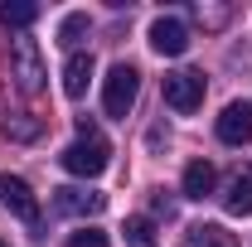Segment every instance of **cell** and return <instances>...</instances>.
<instances>
[{
    "mask_svg": "<svg viewBox=\"0 0 252 247\" xmlns=\"http://www.w3.org/2000/svg\"><path fill=\"white\" fill-rule=\"evenodd\" d=\"M214 185H219V175H214L209 160H189L185 165V199H209Z\"/></svg>",
    "mask_w": 252,
    "mask_h": 247,
    "instance_id": "cell-11",
    "label": "cell"
},
{
    "mask_svg": "<svg viewBox=\"0 0 252 247\" xmlns=\"http://www.w3.org/2000/svg\"><path fill=\"white\" fill-rule=\"evenodd\" d=\"M5 131H10L15 141H30L34 131H39V122H10V126H5Z\"/></svg>",
    "mask_w": 252,
    "mask_h": 247,
    "instance_id": "cell-17",
    "label": "cell"
},
{
    "mask_svg": "<svg viewBox=\"0 0 252 247\" xmlns=\"http://www.w3.org/2000/svg\"><path fill=\"white\" fill-rule=\"evenodd\" d=\"M88 83H93V54H68V63H63V93L68 97H83L88 93Z\"/></svg>",
    "mask_w": 252,
    "mask_h": 247,
    "instance_id": "cell-10",
    "label": "cell"
},
{
    "mask_svg": "<svg viewBox=\"0 0 252 247\" xmlns=\"http://www.w3.org/2000/svg\"><path fill=\"white\" fill-rule=\"evenodd\" d=\"M185 247H238V238H233L223 223H194L189 238H185Z\"/></svg>",
    "mask_w": 252,
    "mask_h": 247,
    "instance_id": "cell-12",
    "label": "cell"
},
{
    "mask_svg": "<svg viewBox=\"0 0 252 247\" xmlns=\"http://www.w3.org/2000/svg\"><path fill=\"white\" fill-rule=\"evenodd\" d=\"M223 209L228 214H252V165H243V170H233L228 175V189H223Z\"/></svg>",
    "mask_w": 252,
    "mask_h": 247,
    "instance_id": "cell-8",
    "label": "cell"
},
{
    "mask_svg": "<svg viewBox=\"0 0 252 247\" xmlns=\"http://www.w3.org/2000/svg\"><path fill=\"white\" fill-rule=\"evenodd\" d=\"M0 204H5L15 218H25V223L39 218V199H34V189L25 185L20 175H0Z\"/></svg>",
    "mask_w": 252,
    "mask_h": 247,
    "instance_id": "cell-6",
    "label": "cell"
},
{
    "mask_svg": "<svg viewBox=\"0 0 252 247\" xmlns=\"http://www.w3.org/2000/svg\"><path fill=\"white\" fill-rule=\"evenodd\" d=\"M151 49H156L160 59H180V54L189 49V25H185V20H175V15L151 20Z\"/></svg>",
    "mask_w": 252,
    "mask_h": 247,
    "instance_id": "cell-5",
    "label": "cell"
},
{
    "mask_svg": "<svg viewBox=\"0 0 252 247\" xmlns=\"http://www.w3.org/2000/svg\"><path fill=\"white\" fill-rule=\"evenodd\" d=\"M10 78L20 83V93L34 97L44 88V63H39V49L34 39H15V54H10Z\"/></svg>",
    "mask_w": 252,
    "mask_h": 247,
    "instance_id": "cell-4",
    "label": "cell"
},
{
    "mask_svg": "<svg viewBox=\"0 0 252 247\" xmlns=\"http://www.w3.org/2000/svg\"><path fill=\"white\" fill-rule=\"evenodd\" d=\"M0 247H5V243H0Z\"/></svg>",
    "mask_w": 252,
    "mask_h": 247,
    "instance_id": "cell-18",
    "label": "cell"
},
{
    "mask_svg": "<svg viewBox=\"0 0 252 247\" xmlns=\"http://www.w3.org/2000/svg\"><path fill=\"white\" fill-rule=\"evenodd\" d=\"M68 247H107V233H97V228H83V233H73Z\"/></svg>",
    "mask_w": 252,
    "mask_h": 247,
    "instance_id": "cell-16",
    "label": "cell"
},
{
    "mask_svg": "<svg viewBox=\"0 0 252 247\" xmlns=\"http://www.w3.org/2000/svg\"><path fill=\"white\" fill-rule=\"evenodd\" d=\"M219 141L223 146H248L252 141V102H228V107H223Z\"/></svg>",
    "mask_w": 252,
    "mask_h": 247,
    "instance_id": "cell-7",
    "label": "cell"
},
{
    "mask_svg": "<svg viewBox=\"0 0 252 247\" xmlns=\"http://www.w3.org/2000/svg\"><path fill=\"white\" fill-rule=\"evenodd\" d=\"M141 93V73L131 68V63H112L107 68V83H102V107H107V117H126L131 112V102Z\"/></svg>",
    "mask_w": 252,
    "mask_h": 247,
    "instance_id": "cell-2",
    "label": "cell"
},
{
    "mask_svg": "<svg viewBox=\"0 0 252 247\" xmlns=\"http://www.w3.org/2000/svg\"><path fill=\"white\" fill-rule=\"evenodd\" d=\"M165 107H175V112H199L204 107V73H189V68H180V73H165Z\"/></svg>",
    "mask_w": 252,
    "mask_h": 247,
    "instance_id": "cell-3",
    "label": "cell"
},
{
    "mask_svg": "<svg viewBox=\"0 0 252 247\" xmlns=\"http://www.w3.org/2000/svg\"><path fill=\"white\" fill-rule=\"evenodd\" d=\"M156 223L151 218H126V247H156Z\"/></svg>",
    "mask_w": 252,
    "mask_h": 247,
    "instance_id": "cell-15",
    "label": "cell"
},
{
    "mask_svg": "<svg viewBox=\"0 0 252 247\" xmlns=\"http://www.w3.org/2000/svg\"><path fill=\"white\" fill-rule=\"evenodd\" d=\"M59 160H63L68 175H78V180H97V175L107 170V160H112V146H107V136L83 117V122H78V141H73Z\"/></svg>",
    "mask_w": 252,
    "mask_h": 247,
    "instance_id": "cell-1",
    "label": "cell"
},
{
    "mask_svg": "<svg viewBox=\"0 0 252 247\" xmlns=\"http://www.w3.org/2000/svg\"><path fill=\"white\" fill-rule=\"evenodd\" d=\"M34 20H39V5H30V0H0V25L5 30H30Z\"/></svg>",
    "mask_w": 252,
    "mask_h": 247,
    "instance_id": "cell-13",
    "label": "cell"
},
{
    "mask_svg": "<svg viewBox=\"0 0 252 247\" xmlns=\"http://www.w3.org/2000/svg\"><path fill=\"white\" fill-rule=\"evenodd\" d=\"M83 34H88V15H83V10H73V15H63V25H59V44H63V49H73V54H78V44H83Z\"/></svg>",
    "mask_w": 252,
    "mask_h": 247,
    "instance_id": "cell-14",
    "label": "cell"
},
{
    "mask_svg": "<svg viewBox=\"0 0 252 247\" xmlns=\"http://www.w3.org/2000/svg\"><path fill=\"white\" fill-rule=\"evenodd\" d=\"M54 209L59 214H102L107 209V194H93V189H54Z\"/></svg>",
    "mask_w": 252,
    "mask_h": 247,
    "instance_id": "cell-9",
    "label": "cell"
}]
</instances>
